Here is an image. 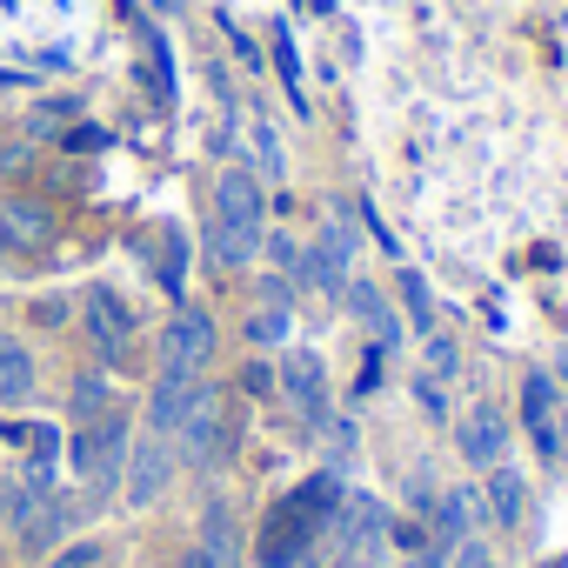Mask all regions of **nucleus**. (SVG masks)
Listing matches in <instances>:
<instances>
[{"label":"nucleus","mask_w":568,"mask_h":568,"mask_svg":"<svg viewBox=\"0 0 568 568\" xmlns=\"http://www.w3.org/2000/svg\"><path fill=\"white\" fill-rule=\"evenodd\" d=\"M74 315H81V335H88V362H101V368L134 362V348H141V322H134V308H128V295L114 288V281H88Z\"/></svg>","instance_id":"nucleus-2"},{"label":"nucleus","mask_w":568,"mask_h":568,"mask_svg":"<svg viewBox=\"0 0 568 568\" xmlns=\"http://www.w3.org/2000/svg\"><path fill=\"white\" fill-rule=\"evenodd\" d=\"M388 362H395V355H382V348L368 342V348H362V368H355V382H348V395H342V408H368V402L388 388Z\"/></svg>","instance_id":"nucleus-25"},{"label":"nucleus","mask_w":568,"mask_h":568,"mask_svg":"<svg viewBox=\"0 0 568 568\" xmlns=\"http://www.w3.org/2000/svg\"><path fill=\"white\" fill-rule=\"evenodd\" d=\"M422 368H428L435 382H448V388H455V382H462V348H455V335H442V328H435V335H422Z\"/></svg>","instance_id":"nucleus-28"},{"label":"nucleus","mask_w":568,"mask_h":568,"mask_svg":"<svg viewBox=\"0 0 568 568\" xmlns=\"http://www.w3.org/2000/svg\"><path fill=\"white\" fill-rule=\"evenodd\" d=\"M168 442H174V455H181V475H194V481L221 475V468L234 462V448H241V428H234V415H227V395L201 402Z\"/></svg>","instance_id":"nucleus-4"},{"label":"nucleus","mask_w":568,"mask_h":568,"mask_svg":"<svg viewBox=\"0 0 568 568\" xmlns=\"http://www.w3.org/2000/svg\"><path fill=\"white\" fill-rule=\"evenodd\" d=\"M402 568H448V548H442V541L428 535V541H422L415 555H402Z\"/></svg>","instance_id":"nucleus-38"},{"label":"nucleus","mask_w":568,"mask_h":568,"mask_svg":"<svg viewBox=\"0 0 568 568\" xmlns=\"http://www.w3.org/2000/svg\"><path fill=\"white\" fill-rule=\"evenodd\" d=\"M395 302H402V315H408V342L435 335V295H428V281H422L415 267H395Z\"/></svg>","instance_id":"nucleus-21"},{"label":"nucleus","mask_w":568,"mask_h":568,"mask_svg":"<svg viewBox=\"0 0 568 568\" xmlns=\"http://www.w3.org/2000/svg\"><path fill=\"white\" fill-rule=\"evenodd\" d=\"M448 442H455V462H462L468 475H488V468H495V462H508V448H515V408H508V402L475 395L468 408H455Z\"/></svg>","instance_id":"nucleus-5"},{"label":"nucleus","mask_w":568,"mask_h":568,"mask_svg":"<svg viewBox=\"0 0 568 568\" xmlns=\"http://www.w3.org/2000/svg\"><path fill=\"white\" fill-rule=\"evenodd\" d=\"M261 234H267V227H241V221L207 214V227H201V254H207V267H221V274H247V267L261 261Z\"/></svg>","instance_id":"nucleus-15"},{"label":"nucleus","mask_w":568,"mask_h":568,"mask_svg":"<svg viewBox=\"0 0 568 568\" xmlns=\"http://www.w3.org/2000/svg\"><path fill=\"white\" fill-rule=\"evenodd\" d=\"M548 375H555V382H561V395H568V348L555 355V368H548Z\"/></svg>","instance_id":"nucleus-44"},{"label":"nucleus","mask_w":568,"mask_h":568,"mask_svg":"<svg viewBox=\"0 0 568 568\" xmlns=\"http://www.w3.org/2000/svg\"><path fill=\"white\" fill-rule=\"evenodd\" d=\"M0 335H8V328H0Z\"/></svg>","instance_id":"nucleus-48"},{"label":"nucleus","mask_w":568,"mask_h":568,"mask_svg":"<svg viewBox=\"0 0 568 568\" xmlns=\"http://www.w3.org/2000/svg\"><path fill=\"white\" fill-rule=\"evenodd\" d=\"M134 428H141L134 408H108L101 422L68 428V475H74V488L88 495L94 515H108V508L121 501V475H128V442H134Z\"/></svg>","instance_id":"nucleus-1"},{"label":"nucleus","mask_w":568,"mask_h":568,"mask_svg":"<svg viewBox=\"0 0 568 568\" xmlns=\"http://www.w3.org/2000/svg\"><path fill=\"white\" fill-rule=\"evenodd\" d=\"M402 495H408V515H415V521H428V508H435V495H442L435 468H428V462H415V468L402 475Z\"/></svg>","instance_id":"nucleus-30"},{"label":"nucleus","mask_w":568,"mask_h":568,"mask_svg":"<svg viewBox=\"0 0 568 568\" xmlns=\"http://www.w3.org/2000/svg\"><path fill=\"white\" fill-rule=\"evenodd\" d=\"M254 302H261V308H288V315H295V302H302V288H295V281H288V274H274V267H267V274L254 281Z\"/></svg>","instance_id":"nucleus-34"},{"label":"nucleus","mask_w":568,"mask_h":568,"mask_svg":"<svg viewBox=\"0 0 568 568\" xmlns=\"http://www.w3.org/2000/svg\"><path fill=\"white\" fill-rule=\"evenodd\" d=\"M108 568H121V561H108Z\"/></svg>","instance_id":"nucleus-47"},{"label":"nucleus","mask_w":568,"mask_h":568,"mask_svg":"<svg viewBox=\"0 0 568 568\" xmlns=\"http://www.w3.org/2000/svg\"><path fill=\"white\" fill-rule=\"evenodd\" d=\"M0 214H8V227H14V241H21L28 254H48V247L61 241V221H54V207H48V201L8 194V201H0Z\"/></svg>","instance_id":"nucleus-17"},{"label":"nucleus","mask_w":568,"mask_h":568,"mask_svg":"<svg viewBox=\"0 0 568 568\" xmlns=\"http://www.w3.org/2000/svg\"><path fill=\"white\" fill-rule=\"evenodd\" d=\"M21 88H34V74H21V68H8V74H0V94H21Z\"/></svg>","instance_id":"nucleus-42"},{"label":"nucleus","mask_w":568,"mask_h":568,"mask_svg":"<svg viewBox=\"0 0 568 568\" xmlns=\"http://www.w3.org/2000/svg\"><path fill=\"white\" fill-rule=\"evenodd\" d=\"M108 561H114V541L88 528V535H74V541H61V548H54L48 561H34V568H108Z\"/></svg>","instance_id":"nucleus-23"},{"label":"nucleus","mask_w":568,"mask_h":568,"mask_svg":"<svg viewBox=\"0 0 568 568\" xmlns=\"http://www.w3.org/2000/svg\"><path fill=\"white\" fill-rule=\"evenodd\" d=\"M475 515H481V535H515V528H528V515H535V481H528V468L495 462L488 475H475Z\"/></svg>","instance_id":"nucleus-9"},{"label":"nucleus","mask_w":568,"mask_h":568,"mask_svg":"<svg viewBox=\"0 0 568 568\" xmlns=\"http://www.w3.org/2000/svg\"><path fill=\"white\" fill-rule=\"evenodd\" d=\"M41 395V355H34V342H21V335H0V408H28Z\"/></svg>","instance_id":"nucleus-16"},{"label":"nucleus","mask_w":568,"mask_h":568,"mask_svg":"<svg viewBox=\"0 0 568 568\" xmlns=\"http://www.w3.org/2000/svg\"><path fill=\"white\" fill-rule=\"evenodd\" d=\"M174 568H221V561H214V555H201V548H194V541H187V548H181V561H174Z\"/></svg>","instance_id":"nucleus-41"},{"label":"nucleus","mask_w":568,"mask_h":568,"mask_svg":"<svg viewBox=\"0 0 568 568\" xmlns=\"http://www.w3.org/2000/svg\"><path fill=\"white\" fill-rule=\"evenodd\" d=\"M561 382L548 368H521V388H515V428H548L555 408H561Z\"/></svg>","instance_id":"nucleus-18"},{"label":"nucleus","mask_w":568,"mask_h":568,"mask_svg":"<svg viewBox=\"0 0 568 568\" xmlns=\"http://www.w3.org/2000/svg\"><path fill=\"white\" fill-rule=\"evenodd\" d=\"M88 521H94V508H88V495H81V488H74V495H61V488H54V495L41 501V515H34V521H28L21 535H8V541L21 548V561H48V555H54L61 541H74V535H88Z\"/></svg>","instance_id":"nucleus-10"},{"label":"nucleus","mask_w":568,"mask_h":568,"mask_svg":"<svg viewBox=\"0 0 568 568\" xmlns=\"http://www.w3.org/2000/svg\"><path fill=\"white\" fill-rule=\"evenodd\" d=\"M234 388H241L247 402H281V388H274V355H247L241 375H234Z\"/></svg>","instance_id":"nucleus-29"},{"label":"nucleus","mask_w":568,"mask_h":568,"mask_svg":"<svg viewBox=\"0 0 568 568\" xmlns=\"http://www.w3.org/2000/svg\"><path fill=\"white\" fill-rule=\"evenodd\" d=\"M221 395V382H214V368L207 375H187V368H154L148 375V388H141V428H154V435H174L201 402H214Z\"/></svg>","instance_id":"nucleus-8"},{"label":"nucleus","mask_w":568,"mask_h":568,"mask_svg":"<svg viewBox=\"0 0 568 568\" xmlns=\"http://www.w3.org/2000/svg\"><path fill=\"white\" fill-rule=\"evenodd\" d=\"M0 442L8 455H61V422H0Z\"/></svg>","instance_id":"nucleus-22"},{"label":"nucleus","mask_w":568,"mask_h":568,"mask_svg":"<svg viewBox=\"0 0 568 568\" xmlns=\"http://www.w3.org/2000/svg\"><path fill=\"white\" fill-rule=\"evenodd\" d=\"M194 548L201 555H214L221 568H241L247 561V528H241V508H234V495H207L201 501V521H194Z\"/></svg>","instance_id":"nucleus-12"},{"label":"nucleus","mask_w":568,"mask_h":568,"mask_svg":"<svg viewBox=\"0 0 568 568\" xmlns=\"http://www.w3.org/2000/svg\"><path fill=\"white\" fill-rule=\"evenodd\" d=\"M214 214L221 221H241V227H267V194H261V174L254 168H221L214 187H207Z\"/></svg>","instance_id":"nucleus-14"},{"label":"nucleus","mask_w":568,"mask_h":568,"mask_svg":"<svg viewBox=\"0 0 568 568\" xmlns=\"http://www.w3.org/2000/svg\"><path fill=\"white\" fill-rule=\"evenodd\" d=\"M274 388H281V402L295 408V422L308 428V435H322L328 428V415L342 408V395H335V375H328V355H315V348H281L274 355Z\"/></svg>","instance_id":"nucleus-3"},{"label":"nucleus","mask_w":568,"mask_h":568,"mask_svg":"<svg viewBox=\"0 0 568 568\" xmlns=\"http://www.w3.org/2000/svg\"><path fill=\"white\" fill-rule=\"evenodd\" d=\"M108 408H121L114 368H101V362H81V368L68 375V388H61V422H68V428H88V422H101Z\"/></svg>","instance_id":"nucleus-13"},{"label":"nucleus","mask_w":568,"mask_h":568,"mask_svg":"<svg viewBox=\"0 0 568 568\" xmlns=\"http://www.w3.org/2000/svg\"><path fill=\"white\" fill-rule=\"evenodd\" d=\"M288 335H295V315H288V308H261V302H254V315L241 322L247 355H281V348H288Z\"/></svg>","instance_id":"nucleus-20"},{"label":"nucleus","mask_w":568,"mask_h":568,"mask_svg":"<svg viewBox=\"0 0 568 568\" xmlns=\"http://www.w3.org/2000/svg\"><path fill=\"white\" fill-rule=\"evenodd\" d=\"M14 261H28V247L14 241V227H8V214H0V267H14Z\"/></svg>","instance_id":"nucleus-39"},{"label":"nucleus","mask_w":568,"mask_h":568,"mask_svg":"<svg viewBox=\"0 0 568 568\" xmlns=\"http://www.w3.org/2000/svg\"><path fill=\"white\" fill-rule=\"evenodd\" d=\"M315 254H328L335 267H348L355 274V261H362V241H355V227H348V214H328L322 227H315V241H308Z\"/></svg>","instance_id":"nucleus-24"},{"label":"nucleus","mask_w":568,"mask_h":568,"mask_svg":"<svg viewBox=\"0 0 568 568\" xmlns=\"http://www.w3.org/2000/svg\"><path fill=\"white\" fill-rule=\"evenodd\" d=\"M0 281H8V267H0Z\"/></svg>","instance_id":"nucleus-46"},{"label":"nucleus","mask_w":568,"mask_h":568,"mask_svg":"<svg viewBox=\"0 0 568 568\" xmlns=\"http://www.w3.org/2000/svg\"><path fill=\"white\" fill-rule=\"evenodd\" d=\"M154 281H161L168 308H174V302H187V234H181V227H161V247H154Z\"/></svg>","instance_id":"nucleus-19"},{"label":"nucleus","mask_w":568,"mask_h":568,"mask_svg":"<svg viewBox=\"0 0 568 568\" xmlns=\"http://www.w3.org/2000/svg\"><path fill=\"white\" fill-rule=\"evenodd\" d=\"M74 114H81L74 101H34V108H28V121H21V141H34V148H41V141L68 134V121H74Z\"/></svg>","instance_id":"nucleus-27"},{"label":"nucleus","mask_w":568,"mask_h":568,"mask_svg":"<svg viewBox=\"0 0 568 568\" xmlns=\"http://www.w3.org/2000/svg\"><path fill=\"white\" fill-rule=\"evenodd\" d=\"M61 148H74V154H94V148H108V128H68V134H61Z\"/></svg>","instance_id":"nucleus-37"},{"label":"nucleus","mask_w":568,"mask_h":568,"mask_svg":"<svg viewBox=\"0 0 568 568\" xmlns=\"http://www.w3.org/2000/svg\"><path fill=\"white\" fill-rule=\"evenodd\" d=\"M322 568H388V555H328Z\"/></svg>","instance_id":"nucleus-40"},{"label":"nucleus","mask_w":568,"mask_h":568,"mask_svg":"<svg viewBox=\"0 0 568 568\" xmlns=\"http://www.w3.org/2000/svg\"><path fill=\"white\" fill-rule=\"evenodd\" d=\"M221 34H227V48H234V61H241V68H261V48H254L234 21H221Z\"/></svg>","instance_id":"nucleus-36"},{"label":"nucleus","mask_w":568,"mask_h":568,"mask_svg":"<svg viewBox=\"0 0 568 568\" xmlns=\"http://www.w3.org/2000/svg\"><path fill=\"white\" fill-rule=\"evenodd\" d=\"M448 568H501V555L488 548V535H468V541L448 548Z\"/></svg>","instance_id":"nucleus-35"},{"label":"nucleus","mask_w":568,"mask_h":568,"mask_svg":"<svg viewBox=\"0 0 568 568\" xmlns=\"http://www.w3.org/2000/svg\"><path fill=\"white\" fill-rule=\"evenodd\" d=\"M382 355H402L408 348V322H402V308L382 295V281H368V274H348V288H342V302H335Z\"/></svg>","instance_id":"nucleus-11"},{"label":"nucleus","mask_w":568,"mask_h":568,"mask_svg":"<svg viewBox=\"0 0 568 568\" xmlns=\"http://www.w3.org/2000/svg\"><path fill=\"white\" fill-rule=\"evenodd\" d=\"M247 141H254V154H261V181H281V174H288V154H281V134H274L267 121H254V128H247Z\"/></svg>","instance_id":"nucleus-32"},{"label":"nucleus","mask_w":568,"mask_h":568,"mask_svg":"<svg viewBox=\"0 0 568 568\" xmlns=\"http://www.w3.org/2000/svg\"><path fill=\"white\" fill-rule=\"evenodd\" d=\"M221 355V322L201 308V302H174L161 335H154V368H187V375H207Z\"/></svg>","instance_id":"nucleus-7"},{"label":"nucleus","mask_w":568,"mask_h":568,"mask_svg":"<svg viewBox=\"0 0 568 568\" xmlns=\"http://www.w3.org/2000/svg\"><path fill=\"white\" fill-rule=\"evenodd\" d=\"M408 395H415L422 422H435V428H448V422H455V388H448V382H435L428 368H415V375H408Z\"/></svg>","instance_id":"nucleus-26"},{"label":"nucleus","mask_w":568,"mask_h":568,"mask_svg":"<svg viewBox=\"0 0 568 568\" xmlns=\"http://www.w3.org/2000/svg\"><path fill=\"white\" fill-rule=\"evenodd\" d=\"M555 442H561V455H568V402L555 408Z\"/></svg>","instance_id":"nucleus-43"},{"label":"nucleus","mask_w":568,"mask_h":568,"mask_svg":"<svg viewBox=\"0 0 568 568\" xmlns=\"http://www.w3.org/2000/svg\"><path fill=\"white\" fill-rule=\"evenodd\" d=\"M74 308H81V302H68V295H34V308H28V322H34L41 335H61V328L74 322Z\"/></svg>","instance_id":"nucleus-33"},{"label":"nucleus","mask_w":568,"mask_h":568,"mask_svg":"<svg viewBox=\"0 0 568 568\" xmlns=\"http://www.w3.org/2000/svg\"><path fill=\"white\" fill-rule=\"evenodd\" d=\"M302 8H308V14H335V0H302Z\"/></svg>","instance_id":"nucleus-45"},{"label":"nucleus","mask_w":568,"mask_h":568,"mask_svg":"<svg viewBox=\"0 0 568 568\" xmlns=\"http://www.w3.org/2000/svg\"><path fill=\"white\" fill-rule=\"evenodd\" d=\"M174 488H181V455H174V442L154 435V428H134V442H128V475H121V508H128V515H154Z\"/></svg>","instance_id":"nucleus-6"},{"label":"nucleus","mask_w":568,"mask_h":568,"mask_svg":"<svg viewBox=\"0 0 568 568\" xmlns=\"http://www.w3.org/2000/svg\"><path fill=\"white\" fill-rule=\"evenodd\" d=\"M274 74H281V88H288V101H295V108H308V94H302V61H295L288 28H274Z\"/></svg>","instance_id":"nucleus-31"}]
</instances>
